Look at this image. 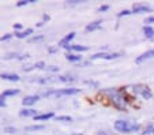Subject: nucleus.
<instances>
[{
    "label": "nucleus",
    "mask_w": 154,
    "mask_h": 135,
    "mask_svg": "<svg viewBox=\"0 0 154 135\" xmlns=\"http://www.w3.org/2000/svg\"><path fill=\"white\" fill-rule=\"evenodd\" d=\"M104 93H106L108 96L111 97L112 103H113V105L116 106V108H119L120 111H125L127 104H125L124 97L122 96V93H120L119 90H116V89H106V90H104Z\"/></svg>",
    "instance_id": "1"
},
{
    "label": "nucleus",
    "mask_w": 154,
    "mask_h": 135,
    "mask_svg": "<svg viewBox=\"0 0 154 135\" xmlns=\"http://www.w3.org/2000/svg\"><path fill=\"white\" fill-rule=\"evenodd\" d=\"M113 127L117 132H123V134H130V132H135L139 130L138 123H131V121L127 120H116Z\"/></svg>",
    "instance_id": "2"
},
{
    "label": "nucleus",
    "mask_w": 154,
    "mask_h": 135,
    "mask_svg": "<svg viewBox=\"0 0 154 135\" xmlns=\"http://www.w3.org/2000/svg\"><path fill=\"white\" fill-rule=\"evenodd\" d=\"M81 93V89L68 87V89H60V90H49L42 94L44 97H61V96H74V94Z\"/></svg>",
    "instance_id": "3"
},
{
    "label": "nucleus",
    "mask_w": 154,
    "mask_h": 135,
    "mask_svg": "<svg viewBox=\"0 0 154 135\" xmlns=\"http://www.w3.org/2000/svg\"><path fill=\"white\" fill-rule=\"evenodd\" d=\"M153 57H154V49H150V51H147V52L142 53L139 57H137L135 63H137V64H140V63L146 62V60H149V59H153Z\"/></svg>",
    "instance_id": "4"
},
{
    "label": "nucleus",
    "mask_w": 154,
    "mask_h": 135,
    "mask_svg": "<svg viewBox=\"0 0 154 135\" xmlns=\"http://www.w3.org/2000/svg\"><path fill=\"white\" fill-rule=\"evenodd\" d=\"M132 12L134 14H143V12H151L150 6H145V4H135L132 7Z\"/></svg>",
    "instance_id": "5"
},
{
    "label": "nucleus",
    "mask_w": 154,
    "mask_h": 135,
    "mask_svg": "<svg viewBox=\"0 0 154 135\" xmlns=\"http://www.w3.org/2000/svg\"><path fill=\"white\" fill-rule=\"evenodd\" d=\"M0 78L7 79V81H11V82H18V81L20 79L18 74H10V72H2L0 74Z\"/></svg>",
    "instance_id": "6"
},
{
    "label": "nucleus",
    "mask_w": 154,
    "mask_h": 135,
    "mask_svg": "<svg viewBox=\"0 0 154 135\" xmlns=\"http://www.w3.org/2000/svg\"><path fill=\"white\" fill-rule=\"evenodd\" d=\"M19 116H22V118H29V116H37V111L35 109H32V108H29V109H22V111H19Z\"/></svg>",
    "instance_id": "7"
},
{
    "label": "nucleus",
    "mask_w": 154,
    "mask_h": 135,
    "mask_svg": "<svg viewBox=\"0 0 154 135\" xmlns=\"http://www.w3.org/2000/svg\"><path fill=\"white\" fill-rule=\"evenodd\" d=\"M38 96H26V97L22 100V104H23L25 106L26 105H33V104H35L38 101Z\"/></svg>",
    "instance_id": "8"
},
{
    "label": "nucleus",
    "mask_w": 154,
    "mask_h": 135,
    "mask_svg": "<svg viewBox=\"0 0 154 135\" xmlns=\"http://www.w3.org/2000/svg\"><path fill=\"white\" fill-rule=\"evenodd\" d=\"M75 34H76V33H74V32H72V33H70L68 35H66L64 38H61L60 41H59V45H60V47H67V45L70 44L71 40H72V38L75 37Z\"/></svg>",
    "instance_id": "9"
},
{
    "label": "nucleus",
    "mask_w": 154,
    "mask_h": 135,
    "mask_svg": "<svg viewBox=\"0 0 154 135\" xmlns=\"http://www.w3.org/2000/svg\"><path fill=\"white\" fill-rule=\"evenodd\" d=\"M139 94L142 96L145 100H151V97H153V94H151V91L149 90L146 86H140V90H139Z\"/></svg>",
    "instance_id": "10"
},
{
    "label": "nucleus",
    "mask_w": 154,
    "mask_h": 135,
    "mask_svg": "<svg viewBox=\"0 0 154 135\" xmlns=\"http://www.w3.org/2000/svg\"><path fill=\"white\" fill-rule=\"evenodd\" d=\"M100 29H101V21L93 22V23L86 26V32H94V30H100Z\"/></svg>",
    "instance_id": "11"
},
{
    "label": "nucleus",
    "mask_w": 154,
    "mask_h": 135,
    "mask_svg": "<svg viewBox=\"0 0 154 135\" xmlns=\"http://www.w3.org/2000/svg\"><path fill=\"white\" fill-rule=\"evenodd\" d=\"M66 49H72V51H78V52H86V51H89V48L87 47H83V45H70V47H64Z\"/></svg>",
    "instance_id": "12"
},
{
    "label": "nucleus",
    "mask_w": 154,
    "mask_h": 135,
    "mask_svg": "<svg viewBox=\"0 0 154 135\" xmlns=\"http://www.w3.org/2000/svg\"><path fill=\"white\" fill-rule=\"evenodd\" d=\"M66 59L68 60V62H74V63H78L82 60V56L79 55H74V53H67L66 55Z\"/></svg>",
    "instance_id": "13"
},
{
    "label": "nucleus",
    "mask_w": 154,
    "mask_h": 135,
    "mask_svg": "<svg viewBox=\"0 0 154 135\" xmlns=\"http://www.w3.org/2000/svg\"><path fill=\"white\" fill-rule=\"evenodd\" d=\"M32 33H33V29H26L25 32H17L15 33V37L17 38H26V37H29Z\"/></svg>",
    "instance_id": "14"
},
{
    "label": "nucleus",
    "mask_w": 154,
    "mask_h": 135,
    "mask_svg": "<svg viewBox=\"0 0 154 135\" xmlns=\"http://www.w3.org/2000/svg\"><path fill=\"white\" fill-rule=\"evenodd\" d=\"M55 115H53V112H49V113H44V115H38V116H34V120L40 121V120H48V119L53 118Z\"/></svg>",
    "instance_id": "15"
},
{
    "label": "nucleus",
    "mask_w": 154,
    "mask_h": 135,
    "mask_svg": "<svg viewBox=\"0 0 154 135\" xmlns=\"http://www.w3.org/2000/svg\"><path fill=\"white\" fill-rule=\"evenodd\" d=\"M143 33L147 38H154V29L151 26H143Z\"/></svg>",
    "instance_id": "16"
},
{
    "label": "nucleus",
    "mask_w": 154,
    "mask_h": 135,
    "mask_svg": "<svg viewBox=\"0 0 154 135\" xmlns=\"http://www.w3.org/2000/svg\"><path fill=\"white\" fill-rule=\"evenodd\" d=\"M45 128V126H42V124H34V126H27L26 131H41V130Z\"/></svg>",
    "instance_id": "17"
},
{
    "label": "nucleus",
    "mask_w": 154,
    "mask_h": 135,
    "mask_svg": "<svg viewBox=\"0 0 154 135\" xmlns=\"http://www.w3.org/2000/svg\"><path fill=\"white\" fill-rule=\"evenodd\" d=\"M17 94H19V90L18 89H11V90H6L3 91V97H8V96H17Z\"/></svg>",
    "instance_id": "18"
},
{
    "label": "nucleus",
    "mask_w": 154,
    "mask_h": 135,
    "mask_svg": "<svg viewBox=\"0 0 154 135\" xmlns=\"http://www.w3.org/2000/svg\"><path fill=\"white\" fill-rule=\"evenodd\" d=\"M154 134V124L151 123V124H147L146 126V128H145V132H143L142 135H153Z\"/></svg>",
    "instance_id": "19"
},
{
    "label": "nucleus",
    "mask_w": 154,
    "mask_h": 135,
    "mask_svg": "<svg viewBox=\"0 0 154 135\" xmlns=\"http://www.w3.org/2000/svg\"><path fill=\"white\" fill-rule=\"evenodd\" d=\"M122 56V53H106V56H105V60H113V59H117V57H120Z\"/></svg>",
    "instance_id": "20"
},
{
    "label": "nucleus",
    "mask_w": 154,
    "mask_h": 135,
    "mask_svg": "<svg viewBox=\"0 0 154 135\" xmlns=\"http://www.w3.org/2000/svg\"><path fill=\"white\" fill-rule=\"evenodd\" d=\"M71 116H56V121H71Z\"/></svg>",
    "instance_id": "21"
},
{
    "label": "nucleus",
    "mask_w": 154,
    "mask_h": 135,
    "mask_svg": "<svg viewBox=\"0 0 154 135\" xmlns=\"http://www.w3.org/2000/svg\"><path fill=\"white\" fill-rule=\"evenodd\" d=\"M44 38V35L42 34H40V35H34V37H32V38H29V42L32 44V42H38V41H41Z\"/></svg>",
    "instance_id": "22"
},
{
    "label": "nucleus",
    "mask_w": 154,
    "mask_h": 135,
    "mask_svg": "<svg viewBox=\"0 0 154 135\" xmlns=\"http://www.w3.org/2000/svg\"><path fill=\"white\" fill-rule=\"evenodd\" d=\"M105 56H106V53H96V55L90 56L91 60H96V59H105Z\"/></svg>",
    "instance_id": "23"
},
{
    "label": "nucleus",
    "mask_w": 154,
    "mask_h": 135,
    "mask_svg": "<svg viewBox=\"0 0 154 135\" xmlns=\"http://www.w3.org/2000/svg\"><path fill=\"white\" fill-rule=\"evenodd\" d=\"M34 68H40V70H44V68H45V70H47V66H45V63L44 62H37V63H34Z\"/></svg>",
    "instance_id": "24"
},
{
    "label": "nucleus",
    "mask_w": 154,
    "mask_h": 135,
    "mask_svg": "<svg viewBox=\"0 0 154 135\" xmlns=\"http://www.w3.org/2000/svg\"><path fill=\"white\" fill-rule=\"evenodd\" d=\"M59 81H61V82H74V78H71V76H59Z\"/></svg>",
    "instance_id": "25"
},
{
    "label": "nucleus",
    "mask_w": 154,
    "mask_h": 135,
    "mask_svg": "<svg viewBox=\"0 0 154 135\" xmlns=\"http://www.w3.org/2000/svg\"><path fill=\"white\" fill-rule=\"evenodd\" d=\"M132 14V11H130V10H123V11H120L119 14H117V17L122 18V17H125V15H131Z\"/></svg>",
    "instance_id": "26"
},
{
    "label": "nucleus",
    "mask_w": 154,
    "mask_h": 135,
    "mask_svg": "<svg viewBox=\"0 0 154 135\" xmlns=\"http://www.w3.org/2000/svg\"><path fill=\"white\" fill-rule=\"evenodd\" d=\"M143 23H146V26H150L151 23H154V17H147Z\"/></svg>",
    "instance_id": "27"
},
{
    "label": "nucleus",
    "mask_w": 154,
    "mask_h": 135,
    "mask_svg": "<svg viewBox=\"0 0 154 135\" xmlns=\"http://www.w3.org/2000/svg\"><path fill=\"white\" fill-rule=\"evenodd\" d=\"M30 3V0H20V2H18L17 3V7H23V6H26V4H29Z\"/></svg>",
    "instance_id": "28"
},
{
    "label": "nucleus",
    "mask_w": 154,
    "mask_h": 135,
    "mask_svg": "<svg viewBox=\"0 0 154 135\" xmlns=\"http://www.w3.org/2000/svg\"><path fill=\"white\" fill-rule=\"evenodd\" d=\"M4 132H8V134H14V132H17V128H15V127H6V128H4Z\"/></svg>",
    "instance_id": "29"
},
{
    "label": "nucleus",
    "mask_w": 154,
    "mask_h": 135,
    "mask_svg": "<svg viewBox=\"0 0 154 135\" xmlns=\"http://www.w3.org/2000/svg\"><path fill=\"white\" fill-rule=\"evenodd\" d=\"M109 8H111V6H108V4H105V6L98 7V12H105V11H108Z\"/></svg>",
    "instance_id": "30"
},
{
    "label": "nucleus",
    "mask_w": 154,
    "mask_h": 135,
    "mask_svg": "<svg viewBox=\"0 0 154 135\" xmlns=\"http://www.w3.org/2000/svg\"><path fill=\"white\" fill-rule=\"evenodd\" d=\"M11 37H12V34H6V35H3V37H0V42H2V41H7V40H10Z\"/></svg>",
    "instance_id": "31"
},
{
    "label": "nucleus",
    "mask_w": 154,
    "mask_h": 135,
    "mask_svg": "<svg viewBox=\"0 0 154 135\" xmlns=\"http://www.w3.org/2000/svg\"><path fill=\"white\" fill-rule=\"evenodd\" d=\"M6 106V101H4V97L0 96V108H4Z\"/></svg>",
    "instance_id": "32"
},
{
    "label": "nucleus",
    "mask_w": 154,
    "mask_h": 135,
    "mask_svg": "<svg viewBox=\"0 0 154 135\" xmlns=\"http://www.w3.org/2000/svg\"><path fill=\"white\" fill-rule=\"evenodd\" d=\"M47 70H49V71H53V72H56V71H59V67H56V66H49V67H47Z\"/></svg>",
    "instance_id": "33"
},
{
    "label": "nucleus",
    "mask_w": 154,
    "mask_h": 135,
    "mask_svg": "<svg viewBox=\"0 0 154 135\" xmlns=\"http://www.w3.org/2000/svg\"><path fill=\"white\" fill-rule=\"evenodd\" d=\"M12 57H17V55L15 53H8V55L4 56V59H12Z\"/></svg>",
    "instance_id": "34"
},
{
    "label": "nucleus",
    "mask_w": 154,
    "mask_h": 135,
    "mask_svg": "<svg viewBox=\"0 0 154 135\" xmlns=\"http://www.w3.org/2000/svg\"><path fill=\"white\" fill-rule=\"evenodd\" d=\"M85 83H87V85H93V86H98V83L97 82H91V81H86Z\"/></svg>",
    "instance_id": "35"
},
{
    "label": "nucleus",
    "mask_w": 154,
    "mask_h": 135,
    "mask_svg": "<svg viewBox=\"0 0 154 135\" xmlns=\"http://www.w3.org/2000/svg\"><path fill=\"white\" fill-rule=\"evenodd\" d=\"M14 29H17V30L22 29V25H20V23H15V25H14Z\"/></svg>",
    "instance_id": "36"
},
{
    "label": "nucleus",
    "mask_w": 154,
    "mask_h": 135,
    "mask_svg": "<svg viewBox=\"0 0 154 135\" xmlns=\"http://www.w3.org/2000/svg\"><path fill=\"white\" fill-rule=\"evenodd\" d=\"M49 19H51V17H49V15H47V14L44 15V21H49Z\"/></svg>",
    "instance_id": "37"
},
{
    "label": "nucleus",
    "mask_w": 154,
    "mask_h": 135,
    "mask_svg": "<svg viewBox=\"0 0 154 135\" xmlns=\"http://www.w3.org/2000/svg\"><path fill=\"white\" fill-rule=\"evenodd\" d=\"M42 25H44V22H38V23H37V27H41Z\"/></svg>",
    "instance_id": "38"
},
{
    "label": "nucleus",
    "mask_w": 154,
    "mask_h": 135,
    "mask_svg": "<svg viewBox=\"0 0 154 135\" xmlns=\"http://www.w3.org/2000/svg\"><path fill=\"white\" fill-rule=\"evenodd\" d=\"M98 135H108L106 132H98Z\"/></svg>",
    "instance_id": "39"
},
{
    "label": "nucleus",
    "mask_w": 154,
    "mask_h": 135,
    "mask_svg": "<svg viewBox=\"0 0 154 135\" xmlns=\"http://www.w3.org/2000/svg\"><path fill=\"white\" fill-rule=\"evenodd\" d=\"M72 135H82V134H72Z\"/></svg>",
    "instance_id": "40"
}]
</instances>
